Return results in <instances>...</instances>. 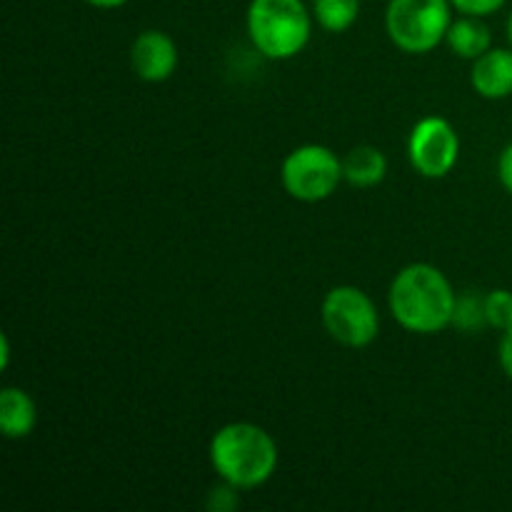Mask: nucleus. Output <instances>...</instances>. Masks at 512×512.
Returning a JSON list of instances; mask_svg holds the SVG:
<instances>
[{
    "label": "nucleus",
    "mask_w": 512,
    "mask_h": 512,
    "mask_svg": "<svg viewBox=\"0 0 512 512\" xmlns=\"http://www.w3.org/2000/svg\"><path fill=\"white\" fill-rule=\"evenodd\" d=\"M343 175L353 188H375L388 175V158L375 145H358L343 158Z\"/></svg>",
    "instance_id": "f8f14e48"
},
{
    "label": "nucleus",
    "mask_w": 512,
    "mask_h": 512,
    "mask_svg": "<svg viewBox=\"0 0 512 512\" xmlns=\"http://www.w3.org/2000/svg\"><path fill=\"white\" fill-rule=\"evenodd\" d=\"M320 320L330 338L345 348H368L380 335L378 305L358 285L330 288L320 305Z\"/></svg>",
    "instance_id": "423d86ee"
},
{
    "label": "nucleus",
    "mask_w": 512,
    "mask_h": 512,
    "mask_svg": "<svg viewBox=\"0 0 512 512\" xmlns=\"http://www.w3.org/2000/svg\"><path fill=\"white\" fill-rule=\"evenodd\" d=\"M453 325H458V328L465 330V333H478V330L488 328L483 295H475V293L458 295V305H455Z\"/></svg>",
    "instance_id": "4468645a"
},
{
    "label": "nucleus",
    "mask_w": 512,
    "mask_h": 512,
    "mask_svg": "<svg viewBox=\"0 0 512 512\" xmlns=\"http://www.w3.org/2000/svg\"><path fill=\"white\" fill-rule=\"evenodd\" d=\"M453 10L450 0H390L385 30L403 53L428 55L448 38Z\"/></svg>",
    "instance_id": "20e7f679"
},
{
    "label": "nucleus",
    "mask_w": 512,
    "mask_h": 512,
    "mask_svg": "<svg viewBox=\"0 0 512 512\" xmlns=\"http://www.w3.org/2000/svg\"><path fill=\"white\" fill-rule=\"evenodd\" d=\"M343 180V158L320 143L298 145L280 165V183L285 193L300 203H323L335 195Z\"/></svg>",
    "instance_id": "39448f33"
},
{
    "label": "nucleus",
    "mask_w": 512,
    "mask_h": 512,
    "mask_svg": "<svg viewBox=\"0 0 512 512\" xmlns=\"http://www.w3.org/2000/svg\"><path fill=\"white\" fill-rule=\"evenodd\" d=\"M238 488H233V485L223 483L220 488H213V493H210V500H208V508L215 510V512H228L233 510L235 505H238Z\"/></svg>",
    "instance_id": "f3484780"
},
{
    "label": "nucleus",
    "mask_w": 512,
    "mask_h": 512,
    "mask_svg": "<svg viewBox=\"0 0 512 512\" xmlns=\"http://www.w3.org/2000/svg\"><path fill=\"white\" fill-rule=\"evenodd\" d=\"M83 3H88L90 8H100V10H115V8H123V5H128L130 0H83Z\"/></svg>",
    "instance_id": "aec40b11"
},
{
    "label": "nucleus",
    "mask_w": 512,
    "mask_h": 512,
    "mask_svg": "<svg viewBox=\"0 0 512 512\" xmlns=\"http://www.w3.org/2000/svg\"><path fill=\"white\" fill-rule=\"evenodd\" d=\"M445 43H448V48L453 50L458 58L475 60L493 48V33H490L485 18H475V15H460L458 20H453V23H450Z\"/></svg>",
    "instance_id": "9b49d317"
},
{
    "label": "nucleus",
    "mask_w": 512,
    "mask_h": 512,
    "mask_svg": "<svg viewBox=\"0 0 512 512\" xmlns=\"http://www.w3.org/2000/svg\"><path fill=\"white\" fill-rule=\"evenodd\" d=\"M455 305L458 293L453 283L430 263H410L400 268L388 290L390 315L408 333H443L453 325Z\"/></svg>",
    "instance_id": "f257e3e1"
},
{
    "label": "nucleus",
    "mask_w": 512,
    "mask_h": 512,
    "mask_svg": "<svg viewBox=\"0 0 512 512\" xmlns=\"http://www.w3.org/2000/svg\"><path fill=\"white\" fill-rule=\"evenodd\" d=\"M0 343H3V360H0V365H3V368H8V358H10V340H8V335H3V340H0Z\"/></svg>",
    "instance_id": "412c9836"
},
{
    "label": "nucleus",
    "mask_w": 512,
    "mask_h": 512,
    "mask_svg": "<svg viewBox=\"0 0 512 512\" xmlns=\"http://www.w3.org/2000/svg\"><path fill=\"white\" fill-rule=\"evenodd\" d=\"M505 30H508V40H510V48H512V10L508 15V23H505Z\"/></svg>",
    "instance_id": "4be33fe9"
},
{
    "label": "nucleus",
    "mask_w": 512,
    "mask_h": 512,
    "mask_svg": "<svg viewBox=\"0 0 512 512\" xmlns=\"http://www.w3.org/2000/svg\"><path fill=\"white\" fill-rule=\"evenodd\" d=\"M363 0H313V18L328 33H345L360 18Z\"/></svg>",
    "instance_id": "ddd939ff"
},
{
    "label": "nucleus",
    "mask_w": 512,
    "mask_h": 512,
    "mask_svg": "<svg viewBox=\"0 0 512 512\" xmlns=\"http://www.w3.org/2000/svg\"><path fill=\"white\" fill-rule=\"evenodd\" d=\"M485 300V318H488V328L505 330L512 328V290L495 288L483 295Z\"/></svg>",
    "instance_id": "2eb2a0df"
},
{
    "label": "nucleus",
    "mask_w": 512,
    "mask_h": 512,
    "mask_svg": "<svg viewBox=\"0 0 512 512\" xmlns=\"http://www.w3.org/2000/svg\"><path fill=\"white\" fill-rule=\"evenodd\" d=\"M498 180L505 188V193L512 195V143L505 145L498 158Z\"/></svg>",
    "instance_id": "a211bd4d"
},
{
    "label": "nucleus",
    "mask_w": 512,
    "mask_h": 512,
    "mask_svg": "<svg viewBox=\"0 0 512 512\" xmlns=\"http://www.w3.org/2000/svg\"><path fill=\"white\" fill-rule=\"evenodd\" d=\"M38 425V405L23 388H3L0 393V430L5 440H25Z\"/></svg>",
    "instance_id": "9d476101"
},
{
    "label": "nucleus",
    "mask_w": 512,
    "mask_h": 512,
    "mask_svg": "<svg viewBox=\"0 0 512 512\" xmlns=\"http://www.w3.org/2000/svg\"><path fill=\"white\" fill-rule=\"evenodd\" d=\"M470 85L485 100H505L512 95V48H490L473 60Z\"/></svg>",
    "instance_id": "1a4fd4ad"
},
{
    "label": "nucleus",
    "mask_w": 512,
    "mask_h": 512,
    "mask_svg": "<svg viewBox=\"0 0 512 512\" xmlns=\"http://www.w3.org/2000/svg\"><path fill=\"white\" fill-rule=\"evenodd\" d=\"M313 20V10L303 0H250L245 28L263 58L293 60L308 48Z\"/></svg>",
    "instance_id": "7ed1b4c3"
},
{
    "label": "nucleus",
    "mask_w": 512,
    "mask_h": 512,
    "mask_svg": "<svg viewBox=\"0 0 512 512\" xmlns=\"http://www.w3.org/2000/svg\"><path fill=\"white\" fill-rule=\"evenodd\" d=\"M210 465L220 483L238 490L263 488L278 470V443L260 425L235 420L223 425L210 440Z\"/></svg>",
    "instance_id": "f03ea898"
},
{
    "label": "nucleus",
    "mask_w": 512,
    "mask_h": 512,
    "mask_svg": "<svg viewBox=\"0 0 512 512\" xmlns=\"http://www.w3.org/2000/svg\"><path fill=\"white\" fill-rule=\"evenodd\" d=\"M180 53L165 30H143L130 48V68L145 83H165L178 70Z\"/></svg>",
    "instance_id": "6e6552de"
},
{
    "label": "nucleus",
    "mask_w": 512,
    "mask_h": 512,
    "mask_svg": "<svg viewBox=\"0 0 512 512\" xmlns=\"http://www.w3.org/2000/svg\"><path fill=\"white\" fill-rule=\"evenodd\" d=\"M460 15H475V18H490L500 13L508 0H450Z\"/></svg>",
    "instance_id": "dca6fc26"
},
{
    "label": "nucleus",
    "mask_w": 512,
    "mask_h": 512,
    "mask_svg": "<svg viewBox=\"0 0 512 512\" xmlns=\"http://www.w3.org/2000/svg\"><path fill=\"white\" fill-rule=\"evenodd\" d=\"M460 135L440 115H425L413 125L408 138V160L420 178L440 180L458 165Z\"/></svg>",
    "instance_id": "0eeeda50"
},
{
    "label": "nucleus",
    "mask_w": 512,
    "mask_h": 512,
    "mask_svg": "<svg viewBox=\"0 0 512 512\" xmlns=\"http://www.w3.org/2000/svg\"><path fill=\"white\" fill-rule=\"evenodd\" d=\"M498 360H500V368H503V373L512 380V328L505 330V333L500 335Z\"/></svg>",
    "instance_id": "6ab92c4d"
}]
</instances>
